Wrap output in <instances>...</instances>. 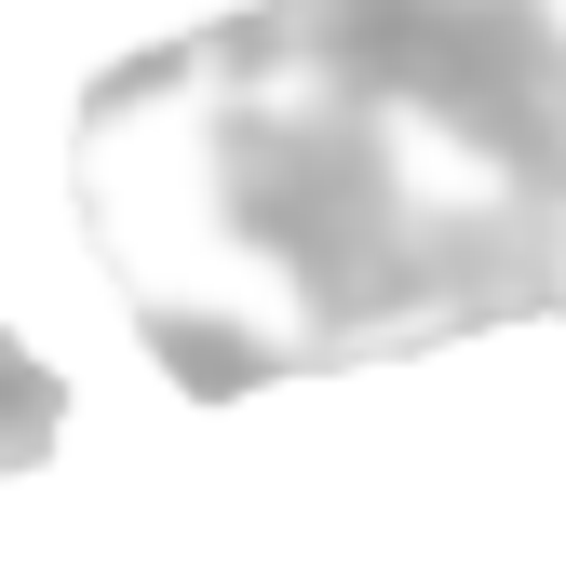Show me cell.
<instances>
[{
  "mask_svg": "<svg viewBox=\"0 0 566 566\" xmlns=\"http://www.w3.org/2000/svg\"><path fill=\"white\" fill-rule=\"evenodd\" d=\"M67 189L189 405L566 324V0H256L122 54Z\"/></svg>",
  "mask_w": 566,
  "mask_h": 566,
  "instance_id": "6da1fadb",
  "label": "cell"
},
{
  "mask_svg": "<svg viewBox=\"0 0 566 566\" xmlns=\"http://www.w3.org/2000/svg\"><path fill=\"white\" fill-rule=\"evenodd\" d=\"M54 418H67V391H54V365L0 324V472H28V459H54Z\"/></svg>",
  "mask_w": 566,
  "mask_h": 566,
  "instance_id": "7a4b0ae2",
  "label": "cell"
}]
</instances>
